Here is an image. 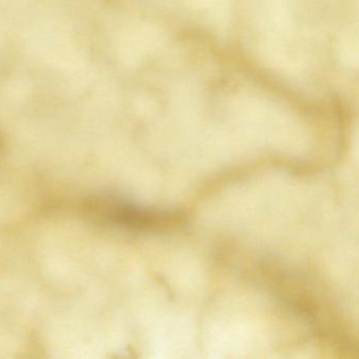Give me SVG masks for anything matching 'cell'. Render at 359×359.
<instances>
[{
	"instance_id": "cell-1",
	"label": "cell",
	"mask_w": 359,
	"mask_h": 359,
	"mask_svg": "<svg viewBox=\"0 0 359 359\" xmlns=\"http://www.w3.org/2000/svg\"><path fill=\"white\" fill-rule=\"evenodd\" d=\"M90 208L106 222L138 232H165L184 222L182 212L138 205L114 196L96 199Z\"/></svg>"
}]
</instances>
